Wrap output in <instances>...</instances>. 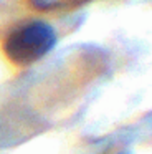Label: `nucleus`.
I'll use <instances>...</instances> for the list:
<instances>
[{"instance_id":"nucleus-1","label":"nucleus","mask_w":152,"mask_h":154,"mask_svg":"<svg viewBox=\"0 0 152 154\" xmlns=\"http://www.w3.org/2000/svg\"><path fill=\"white\" fill-rule=\"evenodd\" d=\"M56 32L50 23L32 20L13 28L3 42V53L18 66L33 65L50 53L56 45Z\"/></svg>"}]
</instances>
